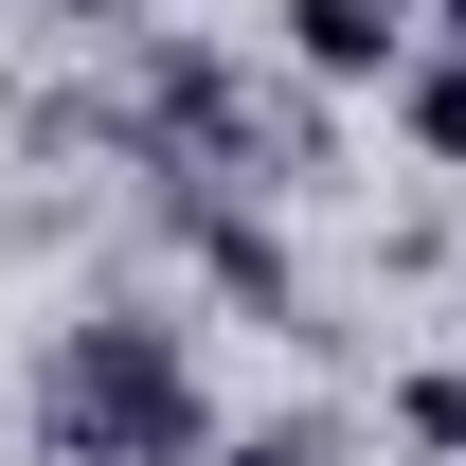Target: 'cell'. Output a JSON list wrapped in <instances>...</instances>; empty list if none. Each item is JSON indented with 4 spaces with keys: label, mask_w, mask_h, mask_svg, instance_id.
<instances>
[{
    "label": "cell",
    "mask_w": 466,
    "mask_h": 466,
    "mask_svg": "<svg viewBox=\"0 0 466 466\" xmlns=\"http://www.w3.org/2000/svg\"><path fill=\"white\" fill-rule=\"evenodd\" d=\"M72 36H144V0H72Z\"/></svg>",
    "instance_id": "obj_7"
},
{
    "label": "cell",
    "mask_w": 466,
    "mask_h": 466,
    "mask_svg": "<svg viewBox=\"0 0 466 466\" xmlns=\"http://www.w3.org/2000/svg\"><path fill=\"white\" fill-rule=\"evenodd\" d=\"M179 233H198V269H216L251 323H305V269H288V233L251 216V198H198V179H179Z\"/></svg>",
    "instance_id": "obj_2"
},
{
    "label": "cell",
    "mask_w": 466,
    "mask_h": 466,
    "mask_svg": "<svg viewBox=\"0 0 466 466\" xmlns=\"http://www.w3.org/2000/svg\"><path fill=\"white\" fill-rule=\"evenodd\" d=\"M36 466H216V395H198L179 323L72 305L36 341Z\"/></svg>",
    "instance_id": "obj_1"
},
{
    "label": "cell",
    "mask_w": 466,
    "mask_h": 466,
    "mask_svg": "<svg viewBox=\"0 0 466 466\" xmlns=\"http://www.w3.org/2000/svg\"><path fill=\"white\" fill-rule=\"evenodd\" d=\"M412 36H466V0H412Z\"/></svg>",
    "instance_id": "obj_8"
},
{
    "label": "cell",
    "mask_w": 466,
    "mask_h": 466,
    "mask_svg": "<svg viewBox=\"0 0 466 466\" xmlns=\"http://www.w3.org/2000/svg\"><path fill=\"white\" fill-rule=\"evenodd\" d=\"M412 55V0H288V72L305 90H395Z\"/></svg>",
    "instance_id": "obj_3"
},
{
    "label": "cell",
    "mask_w": 466,
    "mask_h": 466,
    "mask_svg": "<svg viewBox=\"0 0 466 466\" xmlns=\"http://www.w3.org/2000/svg\"><path fill=\"white\" fill-rule=\"evenodd\" d=\"M377 431H395L412 466H466V359H412L395 395H377Z\"/></svg>",
    "instance_id": "obj_5"
},
{
    "label": "cell",
    "mask_w": 466,
    "mask_h": 466,
    "mask_svg": "<svg viewBox=\"0 0 466 466\" xmlns=\"http://www.w3.org/2000/svg\"><path fill=\"white\" fill-rule=\"evenodd\" d=\"M377 108H395V144H412V162H431V179H466V36H412Z\"/></svg>",
    "instance_id": "obj_4"
},
{
    "label": "cell",
    "mask_w": 466,
    "mask_h": 466,
    "mask_svg": "<svg viewBox=\"0 0 466 466\" xmlns=\"http://www.w3.org/2000/svg\"><path fill=\"white\" fill-rule=\"evenodd\" d=\"M216 466H341V431H305V412H288V431H233Z\"/></svg>",
    "instance_id": "obj_6"
}]
</instances>
